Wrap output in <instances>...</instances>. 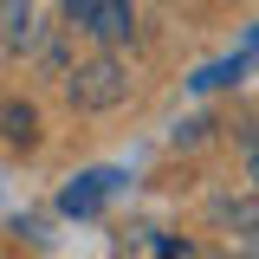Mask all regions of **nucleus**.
Listing matches in <instances>:
<instances>
[{
    "label": "nucleus",
    "instance_id": "1",
    "mask_svg": "<svg viewBox=\"0 0 259 259\" xmlns=\"http://www.w3.org/2000/svg\"><path fill=\"white\" fill-rule=\"evenodd\" d=\"M65 26L97 46H123L136 39V0H65Z\"/></svg>",
    "mask_w": 259,
    "mask_h": 259
},
{
    "label": "nucleus",
    "instance_id": "2",
    "mask_svg": "<svg viewBox=\"0 0 259 259\" xmlns=\"http://www.w3.org/2000/svg\"><path fill=\"white\" fill-rule=\"evenodd\" d=\"M123 97H130V78H123V65L110 59V52L71 71V104H78V110H110V104H123Z\"/></svg>",
    "mask_w": 259,
    "mask_h": 259
},
{
    "label": "nucleus",
    "instance_id": "3",
    "mask_svg": "<svg viewBox=\"0 0 259 259\" xmlns=\"http://www.w3.org/2000/svg\"><path fill=\"white\" fill-rule=\"evenodd\" d=\"M117 182H123L117 168H91V175H78V182L65 188V201H59V207H65V214H97V207L117 194Z\"/></svg>",
    "mask_w": 259,
    "mask_h": 259
},
{
    "label": "nucleus",
    "instance_id": "4",
    "mask_svg": "<svg viewBox=\"0 0 259 259\" xmlns=\"http://www.w3.org/2000/svg\"><path fill=\"white\" fill-rule=\"evenodd\" d=\"M0 46L13 52L32 46V0H0Z\"/></svg>",
    "mask_w": 259,
    "mask_h": 259
},
{
    "label": "nucleus",
    "instance_id": "5",
    "mask_svg": "<svg viewBox=\"0 0 259 259\" xmlns=\"http://www.w3.org/2000/svg\"><path fill=\"white\" fill-rule=\"evenodd\" d=\"M7 143H20V149L39 143V110L32 104H7Z\"/></svg>",
    "mask_w": 259,
    "mask_h": 259
},
{
    "label": "nucleus",
    "instance_id": "6",
    "mask_svg": "<svg viewBox=\"0 0 259 259\" xmlns=\"http://www.w3.org/2000/svg\"><path fill=\"white\" fill-rule=\"evenodd\" d=\"M221 221H227V227H246V233H233V240L259 253V207H253V201H233V207H221Z\"/></svg>",
    "mask_w": 259,
    "mask_h": 259
},
{
    "label": "nucleus",
    "instance_id": "7",
    "mask_svg": "<svg viewBox=\"0 0 259 259\" xmlns=\"http://www.w3.org/2000/svg\"><path fill=\"white\" fill-rule=\"evenodd\" d=\"M253 182H259V143H253Z\"/></svg>",
    "mask_w": 259,
    "mask_h": 259
}]
</instances>
